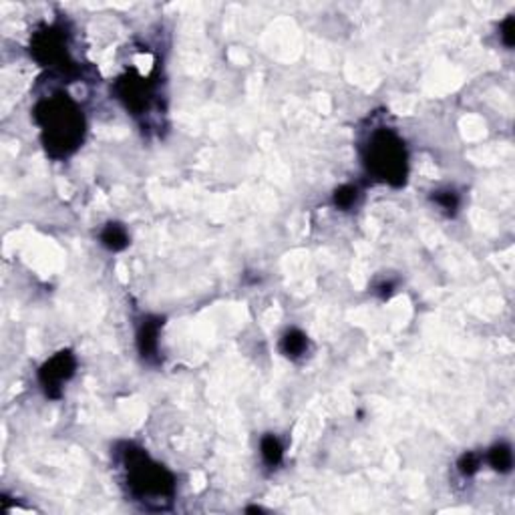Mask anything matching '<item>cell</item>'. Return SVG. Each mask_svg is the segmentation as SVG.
Wrapping results in <instances>:
<instances>
[{"label":"cell","instance_id":"cell-1","mask_svg":"<svg viewBox=\"0 0 515 515\" xmlns=\"http://www.w3.org/2000/svg\"><path fill=\"white\" fill-rule=\"evenodd\" d=\"M36 119L45 129V143L52 155L71 154L83 137V115L73 101L54 97L36 107Z\"/></svg>","mask_w":515,"mask_h":515},{"label":"cell","instance_id":"cell-10","mask_svg":"<svg viewBox=\"0 0 515 515\" xmlns=\"http://www.w3.org/2000/svg\"><path fill=\"white\" fill-rule=\"evenodd\" d=\"M357 198H359V189L355 185H342L340 189H336L335 204L340 209H348V207L355 206Z\"/></svg>","mask_w":515,"mask_h":515},{"label":"cell","instance_id":"cell-6","mask_svg":"<svg viewBox=\"0 0 515 515\" xmlns=\"http://www.w3.org/2000/svg\"><path fill=\"white\" fill-rule=\"evenodd\" d=\"M306 348H308V338L304 333H300V330H296V328H292V330H288L282 338V353L286 357H290V359H298V357H302L304 353H306Z\"/></svg>","mask_w":515,"mask_h":515},{"label":"cell","instance_id":"cell-3","mask_svg":"<svg viewBox=\"0 0 515 515\" xmlns=\"http://www.w3.org/2000/svg\"><path fill=\"white\" fill-rule=\"evenodd\" d=\"M129 485L139 497H167L174 493V477L154 463L143 451L131 449L125 451Z\"/></svg>","mask_w":515,"mask_h":515},{"label":"cell","instance_id":"cell-2","mask_svg":"<svg viewBox=\"0 0 515 515\" xmlns=\"http://www.w3.org/2000/svg\"><path fill=\"white\" fill-rule=\"evenodd\" d=\"M366 165L379 180L386 181L390 185L405 183L407 151H405L403 141L390 131L375 133L370 143H368Z\"/></svg>","mask_w":515,"mask_h":515},{"label":"cell","instance_id":"cell-7","mask_svg":"<svg viewBox=\"0 0 515 515\" xmlns=\"http://www.w3.org/2000/svg\"><path fill=\"white\" fill-rule=\"evenodd\" d=\"M101 244H103L105 248L113 250V252L123 250L129 244V235L125 232V228L119 226V224H109L103 230V233H101Z\"/></svg>","mask_w":515,"mask_h":515},{"label":"cell","instance_id":"cell-5","mask_svg":"<svg viewBox=\"0 0 515 515\" xmlns=\"http://www.w3.org/2000/svg\"><path fill=\"white\" fill-rule=\"evenodd\" d=\"M159 328H161V320L159 318H149L147 322L141 324L139 335H137V346H139V353L143 355V359H154L155 357Z\"/></svg>","mask_w":515,"mask_h":515},{"label":"cell","instance_id":"cell-4","mask_svg":"<svg viewBox=\"0 0 515 515\" xmlns=\"http://www.w3.org/2000/svg\"><path fill=\"white\" fill-rule=\"evenodd\" d=\"M75 368H77V361L69 350L56 353L52 359L45 362L39 370V379H41V385L45 386L47 395L59 397L61 386L75 375Z\"/></svg>","mask_w":515,"mask_h":515},{"label":"cell","instance_id":"cell-9","mask_svg":"<svg viewBox=\"0 0 515 515\" xmlns=\"http://www.w3.org/2000/svg\"><path fill=\"white\" fill-rule=\"evenodd\" d=\"M260 453H262V459L266 461L268 465H278L282 461V445H280V441L274 437V435H266V437L262 439V443H260Z\"/></svg>","mask_w":515,"mask_h":515},{"label":"cell","instance_id":"cell-12","mask_svg":"<svg viewBox=\"0 0 515 515\" xmlns=\"http://www.w3.org/2000/svg\"><path fill=\"white\" fill-rule=\"evenodd\" d=\"M435 202L447 211H455L457 206H459V200H457V196L453 191H439L435 196Z\"/></svg>","mask_w":515,"mask_h":515},{"label":"cell","instance_id":"cell-13","mask_svg":"<svg viewBox=\"0 0 515 515\" xmlns=\"http://www.w3.org/2000/svg\"><path fill=\"white\" fill-rule=\"evenodd\" d=\"M515 23L514 19L509 17L503 25H501V39H503V43H505V47H514V41H515Z\"/></svg>","mask_w":515,"mask_h":515},{"label":"cell","instance_id":"cell-8","mask_svg":"<svg viewBox=\"0 0 515 515\" xmlns=\"http://www.w3.org/2000/svg\"><path fill=\"white\" fill-rule=\"evenodd\" d=\"M490 463L495 471L499 473H507L512 471V465H514V453H512V447L505 445V443H499L495 445L490 451Z\"/></svg>","mask_w":515,"mask_h":515},{"label":"cell","instance_id":"cell-11","mask_svg":"<svg viewBox=\"0 0 515 515\" xmlns=\"http://www.w3.org/2000/svg\"><path fill=\"white\" fill-rule=\"evenodd\" d=\"M479 465H481V457L479 455H475V453H465L463 457L459 459V471L463 473V475H473V473H477V469H479Z\"/></svg>","mask_w":515,"mask_h":515}]
</instances>
